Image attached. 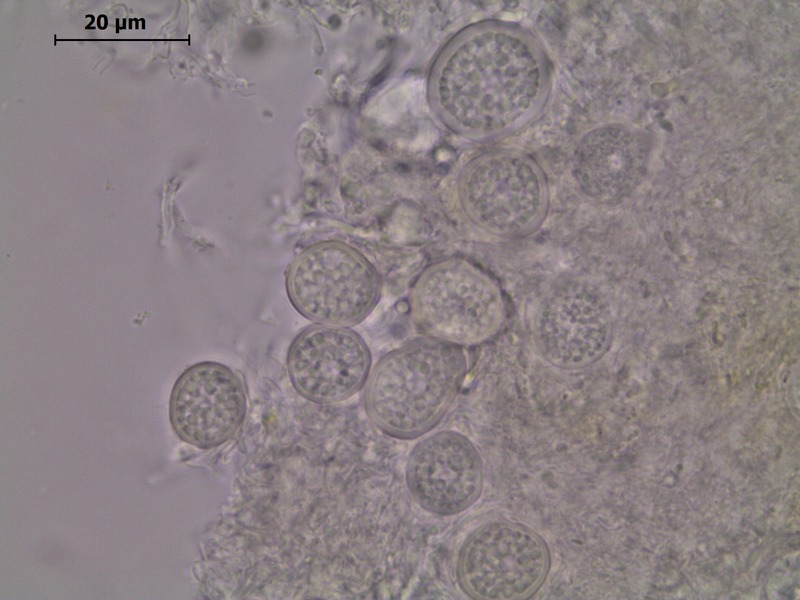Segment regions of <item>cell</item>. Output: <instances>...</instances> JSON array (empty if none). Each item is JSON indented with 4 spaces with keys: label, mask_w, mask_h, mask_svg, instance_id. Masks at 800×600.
Here are the masks:
<instances>
[{
    "label": "cell",
    "mask_w": 800,
    "mask_h": 600,
    "mask_svg": "<svg viewBox=\"0 0 800 600\" xmlns=\"http://www.w3.org/2000/svg\"><path fill=\"white\" fill-rule=\"evenodd\" d=\"M547 70L539 47L517 29L484 25L453 40L432 76L435 106L461 133L490 135L516 126L543 98Z\"/></svg>",
    "instance_id": "6da1fadb"
},
{
    "label": "cell",
    "mask_w": 800,
    "mask_h": 600,
    "mask_svg": "<svg viewBox=\"0 0 800 600\" xmlns=\"http://www.w3.org/2000/svg\"><path fill=\"white\" fill-rule=\"evenodd\" d=\"M467 368L464 348L426 336L411 340L381 357L369 373L366 414L391 437L426 434L453 404Z\"/></svg>",
    "instance_id": "7a4b0ae2"
},
{
    "label": "cell",
    "mask_w": 800,
    "mask_h": 600,
    "mask_svg": "<svg viewBox=\"0 0 800 600\" xmlns=\"http://www.w3.org/2000/svg\"><path fill=\"white\" fill-rule=\"evenodd\" d=\"M422 336L462 348L482 344L501 330L506 305L499 284L474 263L451 257L426 267L409 296Z\"/></svg>",
    "instance_id": "3957f363"
},
{
    "label": "cell",
    "mask_w": 800,
    "mask_h": 600,
    "mask_svg": "<svg viewBox=\"0 0 800 600\" xmlns=\"http://www.w3.org/2000/svg\"><path fill=\"white\" fill-rule=\"evenodd\" d=\"M382 281L355 247L322 241L301 250L285 272L288 299L304 318L320 325L350 327L377 305Z\"/></svg>",
    "instance_id": "277c9868"
},
{
    "label": "cell",
    "mask_w": 800,
    "mask_h": 600,
    "mask_svg": "<svg viewBox=\"0 0 800 600\" xmlns=\"http://www.w3.org/2000/svg\"><path fill=\"white\" fill-rule=\"evenodd\" d=\"M551 564L545 540L509 520H491L464 541L457 576L462 590L479 600H524L547 579Z\"/></svg>",
    "instance_id": "5b68a950"
},
{
    "label": "cell",
    "mask_w": 800,
    "mask_h": 600,
    "mask_svg": "<svg viewBox=\"0 0 800 600\" xmlns=\"http://www.w3.org/2000/svg\"><path fill=\"white\" fill-rule=\"evenodd\" d=\"M459 197L471 223L505 239L534 233L549 206L547 184L536 165L511 153L486 155L472 163L461 178Z\"/></svg>",
    "instance_id": "8992f818"
},
{
    "label": "cell",
    "mask_w": 800,
    "mask_h": 600,
    "mask_svg": "<svg viewBox=\"0 0 800 600\" xmlns=\"http://www.w3.org/2000/svg\"><path fill=\"white\" fill-rule=\"evenodd\" d=\"M613 315L594 285L567 280L541 298L533 320V342L540 357L558 369L577 370L597 362L613 338Z\"/></svg>",
    "instance_id": "52a82bcc"
},
{
    "label": "cell",
    "mask_w": 800,
    "mask_h": 600,
    "mask_svg": "<svg viewBox=\"0 0 800 600\" xmlns=\"http://www.w3.org/2000/svg\"><path fill=\"white\" fill-rule=\"evenodd\" d=\"M247 398L240 377L228 366L204 361L186 368L169 399V420L176 435L201 449L230 440L246 416Z\"/></svg>",
    "instance_id": "ba28073f"
},
{
    "label": "cell",
    "mask_w": 800,
    "mask_h": 600,
    "mask_svg": "<svg viewBox=\"0 0 800 600\" xmlns=\"http://www.w3.org/2000/svg\"><path fill=\"white\" fill-rule=\"evenodd\" d=\"M371 353L364 339L348 327L311 325L293 339L287 370L298 394L318 404H334L365 385Z\"/></svg>",
    "instance_id": "9c48e42d"
},
{
    "label": "cell",
    "mask_w": 800,
    "mask_h": 600,
    "mask_svg": "<svg viewBox=\"0 0 800 600\" xmlns=\"http://www.w3.org/2000/svg\"><path fill=\"white\" fill-rule=\"evenodd\" d=\"M406 483L424 510L451 516L471 507L483 490L484 470L476 446L456 431H440L420 441L406 465Z\"/></svg>",
    "instance_id": "30bf717a"
},
{
    "label": "cell",
    "mask_w": 800,
    "mask_h": 600,
    "mask_svg": "<svg viewBox=\"0 0 800 600\" xmlns=\"http://www.w3.org/2000/svg\"><path fill=\"white\" fill-rule=\"evenodd\" d=\"M649 144L644 135L622 125L587 133L573 158V174L589 197L616 202L631 194L643 180Z\"/></svg>",
    "instance_id": "8fae6325"
}]
</instances>
